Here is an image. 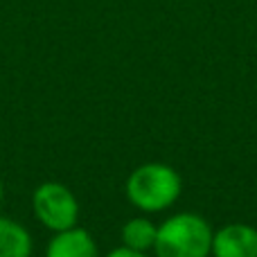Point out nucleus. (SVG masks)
<instances>
[{
  "label": "nucleus",
  "mask_w": 257,
  "mask_h": 257,
  "mask_svg": "<svg viewBox=\"0 0 257 257\" xmlns=\"http://www.w3.org/2000/svg\"><path fill=\"white\" fill-rule=\"evenodd\" d=\"M212 228L194 212H181L158 226L156 257H208L212 255Z\"/></svg>",
  "instance_id": "1"
},
{
  "label": "nucleus",
  "mask_w": 257,
  "mask_h": 257,
  "mask_svg": "<svg viewBox=\"0 0 257 257\" xmlns=\"http://www.w3.org/2000/svg\"><path fill=\"white\" fill-rule=\"evenodd\" d=\"M183 181L178 172L163 163H147L133 169L126 181V196L142 212H160L178 201Z\"/></svg>",
  "instance_id": "2"
},
{
  "label": "nucleus",
  "mask_w": 257,
  "mask_h": 257,
  "mask_svg": "<svg viewBox=\"0 0 257 257\" xmlns=\"http://www.w3.org/2000/svg\"><path fill=\"white\" fill-rule=\"evenodd\" d=\"M32 208H34L36 219L52 232L75 228L79 219V203L75 194L66 185L54 181L36 187L32 196Z\"/></svg>",
  "instance_id": "3"
},
{
  "label": "nucleus",
  "mask_w": 257,
  "mask_h": 257,
  "mask_svg": "<svg viewBox=\"0 0 257 257\" xmlns=\"http://www.w3.org/2000/svg\"><path fill=\"white\" fill-rule=\"evenodd\" d=\"M214 257H257V230L246 223H228L212 235Z\"/></svg>",
  "instance_id": "4"
},
{
  "label": "nucleus",
  "mask_w": 257,
  "mask_h": 257,
  "mask_svg": "<svg viewBox=\"0 0 257 257\" xmlns=\"http://www.w3.org/2000/svg\"><path fill=\"white\" fill-rule=\"evenodd\" d=\"M45 257H99L95 239L84 228H68L50 239Z\"/></svg>",
  "instance_id": "5"
},
{
  "label": "nucleus",
  "mask_w": 257,
  "mask_h": 257,
  "mask_svg": "<svg viewBox=\"0 0 257 257\" xmlns=\"http://www.w3.org/2000/svg\"><path fill=\"white\" fill-rule=\"evenodd\" d=\"M0 257H32L30 232L7 217H0Z\"/></svg>",
  "instance_id": "6"
},
{
  "label": "nucleus",
  "mask_w": 257,
  "mask_h": 257,
  "mask_svg": "<svg viewBox=\"0 0 257 257\" xmlns=\"http://www.w3.org/2000/svg\"><path fill=\"white\" fill-rule=\"evenodd\" d=\"M156 235H158V226H154L145 217L128 219L124 226H122V244L128 246V248L142 250V253L154 248Z\"/></svg>",
  "instance_id": "7"
},
{
  "label": "nucleus",
  "mask_w": 257,
  "mask_h": 257,
  "mask_svg": "<svg viewBox=\"0 0 257 257\" xmlns=\"http://www.w3.org/2000/svg\"><path fill=\"white\" fill-rule=\"evenodd\" d=\"M106 257H147V253H142V250H136V248H128V246H122V248L111 250Z\"/></svg>",
  "instance_id": "8"
},
{
  "label": "nucleus",
  "mask_w": 257,
  "mask_h": 257,
  "mask_svg": "<svg viewBox=\"0 0 257 257\" xmlns=\"http://www.w3.org/2000/svg\"><path fill=\"white\" fill-rule=\"evenodd\" d=\"M0 203H3V181H0Z\"/></svg>",
  "instance_id": "9"
}]
</instances>
